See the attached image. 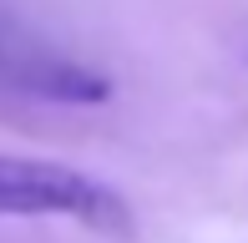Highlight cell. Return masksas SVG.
I'll return each mask as SVG.
<instances>
[{
    "mask_svg": "<svg viewBox=\"0 0 248 243\" xmlns=\"http://www.w3.org/2000/svg\"><path fill=\"white\" fill-rule=\"evenodd\" d=\"M0 218H71L101 238H132V203L71 162L0 152Z\"/></svg>",
    "mask_w": 248,
    "mask_h": 243,
    "instance_id": "1",
    "label": "cell"
}]
</instances>
